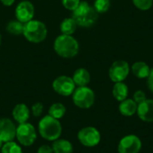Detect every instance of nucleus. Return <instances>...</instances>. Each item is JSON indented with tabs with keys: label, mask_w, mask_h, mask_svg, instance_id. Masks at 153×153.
<instances>
[{
	"label": "nucleus",
	"mask_w": 153,
	"mask_h": 153,
	"mask_svg": "<svg viewBox=\"0 0 153 153\" xmlns=\"http://www.w3.org/2000/svg\"><path fill=\"white\" fill-rule=\"evenodd\" d=\"M79 43L72 35L61 34L54 41L55 52L63 58H73L79 52Z\"/></svg>",
	"instance_id": "nucleus-1"
},
{
	"label": "nucleus",
	"mask_w": 153,
	"mask_h": 153,
	"mask_svg": "<svg viewBox=\"0 0 153 153\" xmlns=\"http://www.w3.org/2000/svg\"><path fill=\"white\" fill-rule=\"evenodd\" d=\"M99 13L89 3L81 1L78 7L73 12V18L80 27L88 28L92 26L98 20Z\"/></svg>",
	"instance_id": "nucleus-2"
},
{
	"label": "nucleus",
	"mask_w": 153,
	"mask_h": 153,
	"mask_svg": "<svg viewBox=\"0 0 153 153\" xmlns=\"http://www.w3.org/2000/svg\"><path fill=\"white\" fill-rule=\"evenodd\" d=\"M38 129L40 136L49 142H54L58 139L62 133V126L59 120L49 115L45 116L40 119Z\"/></svg>",
	"instance_id": "nucleus-3"
},
{
	"label": "nucleus",
	"mask_w": 153,
	"mask_h": 153,
	"mask_svg": "<svg viewBox=\"0 0 153 153\" xmlns=\"http://www.w3.org/2000/svg\"><path fill=\"white\" fill-rule=\"evenodd\" d=\"M22 35L31 43H40L44 41L48 35V29L45 23L39 20H30L24 23Z\"/></svg>",
	"instance_id": "nucleus-4"
},
{
	"label": "nucleus",
	"mask_w": 153,
	"mask_h": 153,
	"mask_svg": "<svg viewBox=\"0 0 153 153\" xmlns=\"http://www.w3.org/2000/svg\"><path fill=\"white\" fill-rule=\"evenodd\" d=\"M72 96L74 105L80 108H90L95 102V93L87 86L75 88Z\"/></svg>",
	"instance_id": "nucleus-5"
},
{
	"label": "nucleus",
	"mask_w": 153,
	"mask_h": 153,
	"mask_svg": "<svg viewBox=\"0 0 153 153\" xmlns=\"http://www.w3.org/2000/svg\"><path fill=\"white\" fill-rule=\"evenodd\" d=\"M15 137L18 140L19 143L22 144V146L24 147L31 146L37 138L35 127L31 124L27 122L23 124H20L16 127Z\"/></svg>",
	"instance_id": "nucleus-6"
},
{
	"label": "nucleus",
	"mask_w": 153,
	"mask_h": 153,
	"mask_svg": "<svg viewBox=\"0 0 153 153\" xmlns=\"http://www.w3.org/2000/svg\"><path fill=\"white\" fill-rule=\"evenodd\" d=\"M130 65L125 60H117L115 61L108 70V76L110 80L114 82H124L129 73H130Z\"/></svg>",
	"instance_id": "nucleus-7"
},
{
	"label": "nucleus",
	"mask_w": 153,
	"mask_h": 153,
	"mask_svg": "<svg viewBox=\"0 0 153 153\" xmlns=\"http://www.w3.org/2000/svg\"><path fill=\"white\" fill-rule=\"evenodd\" d=\"M53 90L55 92L61 96L68 97L71 96L75 90V83L72 77L66 75H61L56 77L52 83Z\"/></svg>",
	"instance_id": "nucleus-8"
},
{
	"label": "nucleus",
	"mask_w": 153,
	"mask_h": 153,
	"mask_svg": "<svg viewBox=\"0 0 153 153\" xmlns=\"http://www.w3.org/2000/svg\"><path fill=\"white\" fill-rule=\"evenodd\" d=\"M79 142L85 147H94L100 142V133L93 126L82 128L77 134Z\"/></svg>",
	"instance_id": "nucleus-9"
},
{
	"label": "nucleus",
	"mask_w": 153,
	"mask_h": 153,
	"mask_svg": "<svg viewBox=\"0 0 153 153\" xmlns=\"http://www.w3.org/2000/svg\"><path fill=\"white\" fill-rule=\"evenodd\" d=\"M142 149V141L134 134L123 137L118 143V153H139Z\"/></svg>",
	"instance_id": "nucleus-10"
},
{
	"label": "nucleus",
	"mask_w": 153,
	"mask_h": 153,
	"mask_svg": "<svg viewBox=\"0 0 153 153\" xmlns=\"http://www.w3.org/2000/svg\"><path fill=\"white\" fill-rule=\"evenodd\" d=\"M14 13L16 20L22 23H26L27 22L33 19L35 13L34 5L31 2L28 0H23L17 4Z\"/></svg>",
	"instance_id": "nucleus-11"
},
{
	"label": "nucleus",
	"mask_w": 153,
	"mask_h": 153,
	"mask_svg": "<svg viewBox=\"0 0 153 153\" xmlns=\"http://www.w3.org/2000/svg\"><path fill=\"white\" fill-rule=\"evenodd\" d=\"M16 135V126L13 122L6 117L0 119V140L4 143L12 142Z\"/></svg>",
	"instance_id": "nucleus-12"
},
{
	"label": "nucleus",
	"mask_w": 153,
	"mask_h": 153,
	"mask_svg": "<svg viewBox=\"0 0 153 153\" xmlns=\"http://www.w3.org/2000/svg\"><path fill=\"white\" fill-rule=\"evenodd\" d=\"M137 115L144 122H153V100H146L138 104Z\"/></svg>",
	"instance_id": "nucleus-13"
},
{
	"label": "nucleus",
	"mask_w": 153,
	"mask_h": 153,
	"mask_svg": "<svg viewBox=\"0 0 153 153\" xmlns=\"http://www.w3.org/2000/svg\"><path fill=\"white\" fill-rule=\"evenodd\" d=\"M13 119L20 125L26 123L28 119L30 118V109L28 106L24 103H19L17 104L12 112Z\"/></svg>",
	"instance_id": "nucleus-14"
},
{
	"label": "nucleus",
	"mask_w": 153,
	"mask_h": 153,
	"mask_svg": "<svg viewBox=\"0 0 153 153\" xmlns=\"http://www.w3.org/2000/svg\"><path fill=\"white\" fill-rule=\"evenodd\" d=\"M72 78L75 85L78 87L87 86L91 82V74L89 71L85 68H78L77 70H75Z\"/></svg>",
	"instance_id": "nucleus-15"
},
{
	"label": "nucleus",
	"mask_w": 153,
	"mask_h": 153,
	"mask_svg": "<svg viewBox=\"0 0 153 153\" xmlns=\"http://www.w3.org/2000/svg\"><path fill=\"white\" fill-rule=\"evenodd\" d=\"M138 104L133 99H126L119 104V112L125 117H131L137 112Z\"/></svg>",
	"instance_id": "nucleus-16"
},
{
	"label": "nucleus",
	"mask_w": 153,
	"mask_h": 153,
	"mask_svg": "<svg viewBox=\"0 0 153 153\" xmlns=\"http://www.w3.org/2000/svg\"><path fill=\"white\" fill-rule=\"evenodd\" d=\"M131 71L135 77L139 79H145L149 76L151 68L145 62L138 61L134 63V65L131 67Z\"/></svg>",
	"instance_id": "nucleus-17"
},
{
	"label": "nucleus",
	"mask_w": 153,
	"mask_h": 153,
	"mask_svg": "<svg viewBox=\"0 0 153 153\" xmlns=\"http://www.w3.org/2000/svg\"><path fill=\"white\" fill-rule=\"evenodd\" d=\"M52 149L54 153H73V144L65 139H56L52 143Z\"/></svg>",
	"instance_id": "nucleus-18"
},
{
	"label": "nucleus",
	"mask_w": 153,
	"mask_h": 153,
	"mask_svg": "<svg viewBox=\"0 0 153 153\" xmlns=\"http://www.w3.org/2000/svg\"><path fill=\"white\" fill-rule=\"evenodd\" d=\"M128 87L126 83H124L123 82H115V85L113 87L112 90V93L114 98L117 100V101H123L126 99H127L128 97Z\"/></svg>",
	"instance_id": "nucleus-19"
},
{
	"label": "nucleus",
	"mask_w": 153,
	"mask_h": 153,
	"mask_svg": "<svg viewBox=\"0 0 153 153\" xmlns=\"http://www.w3.org/2000/svg\"><path fill=\"white\" fill-rule=\"evenodd\" d=\"M77 26L78 25L73 17L65 18L62 21V22L60 24V30H61L62 34L73 35L75 32Z\"/></svg>",
	"instance_id": "nucleus-20"
},
{
	"label": "nucleus",
	"mask_w": 153,
	"mask_h": 153,
	"mask_svg": "<svg viewBox=\"0 0 153 153\" xmlns=\"http://www.w3.org/2000/svg\"><path fill=\"white\" fill-rule=\"evenodd\" d=\"M65 112L66 108L62 103H54L50 106L48 109V115L58 120L65 115Z\"/></svg>",
	"instance_id": "nucleus-21"
},
{
	"label": "nucleus",
	"mask_w": 153,
	"mask_h": 153,
	"mask_svg": "<svg viewBox=\"0 0 153 153\" xmlns=\"http://www.w3.org/2000/svg\"><path fill=\"white\" fill-rule=\"evenodd\" d=\"M24 23L19 22L18 20H12L6 25V30L13 35H21L23 31Z\"/></svg>",
	"instance_id": "nucleus-22"
},
{
	"label": "nucleus",
	"mask_w": 153,
	"mask_h": 153,
	"mask_svg": "<svg viewBox=\"0 0 153 153\" xmlns=\"http://www.w3.org/2000/svg\"><path fill=\"white\" fill-rule=\"evenodd\" d=\"M1 153H22V150L19 144L12 141L4 143L1 149Z\"/></svg>",
	"instance_id": "nucleus-23"
},
{
	"label": "nucleus",
	"mask_w": 153,
	"mask_h": 153,
	"mask_svg": "<svg viewBox=\"0 0 153 153\" xmlns=\"http://www.w3.org/2000/svg\"><path fill=\"white\" fill-rule=\"evenodd\" d=\"M93 7L98 13H106L110 7V0H95Z\"/></svg>",
	"instance_id": "nucleus-24"
},
{
	"label": "nucleus",
	"mask_w": 153,
	"mask_h": 153,
	"mask_svg": "<svg viewBox=\"0 0 153 153\" xmlns=\"http://www.w3.org/2000/svg\"><path fill=\"white\" fill-rule=\"evenodd\" d=\"M134 6L142 11H147L153 5V0H133Z\"/></svg>",
	"instance_id": "nucleus-25"
},
{
	"label": "nucleus",
	"mask_w": 153,
	"mask_h": 153,
	"mask_svg": "<svg viewBox=\"0 0 153 153\" xmlns=\"http://www.w3.org/2000/svg\"><path fill=\"white\" fill-rule=\"evenodd\" d=\"M80 3H81V0H62L63 6L65 9L72 11V12H74L78 7Z\"/></svg>",
	"instance_id": "nucleus-26"
},
{
	"label": "nucleus",
	"mask_w": 153,
	"mask_h": 153,
	"mask_svg": "<svg viewBox=\"0 0 153 153\" xmlns=\"http://www.w3.org/2000/svg\"><path fill=\"white\" fill-rule=\"evenodd\" d=\"M43 108H44V107H43V104L42 103L36 102L31 107V112H32V114H33L34 117H39L41 116V114L43 112Z\"/></svg>",
	"instance_id": "nucleus-27"
},
{
	"label": "nucleus",
	"mask_w": 153,
	"mask_h": 153,
	"mask_svg": "<svg viewBox=\"0 0 153 153\" xmlns=\"http://www.w3.org/2000/svg\"><path fill=\"white\" fill-rule=\"evenodd\" d=\"M137 104H140L142 102H143L144 100H147L146 98V94L143 91H141V90H138L134 92V99H133Z\"/></svg>",
	"instance_id": "nucleus-28"
},
{
	"label": "nucleus",
	"mask_w": 153,
	"mask_h": 153,
	"mask_svg": "<svg viewBox=\"0 0 153 153\" xmlns=\"http://www.w3.org/2000/svg\"><path fill=\"white\" fill-rule=\"evenodd\" d=\"M37 153H54L52 147H50L49 145H41Z\"/></svg>",
	"instance_id": "nucleus-29"
},
{
	"label": "nucleus",
	"mask_w": 153,
	"mask_h": 153,
	"mask_svg": "<svg viewBox=\"0 0 153 153\" xmlns=\"http://www.w3.org/2000/svg\"><path fill=\"white\" fill-rule=\"evenodd\" d=\"M147 84H148V87H149L150 91L153 93V68L151 69L150 74L147 77Z\"/></svg>",
	"instance_id": "nucleus-30"
},
{
	"label": "nucleus",
	"mask_w": 153,
	"mask_h": 153,
	"mask_svg": "<svg viewBox=\"0 0 153 153\" xmlns=\"http://www.w3.org/2000/svg\"><path fill=\"white\" fill-rule=\"evenodd\" d=\"M15 0H0V2L4 5V6H11L13 4Z\"/></svg>",
	"instance_id": "nucleus-31"
},
{
	"label": "nucleus",
	"mask_w": 153,
	"mask_h": 153,
	"mask_svg": "<svg viewBox=\"0 0 153 153\" xmlns=\"http://www.w3.org/2000/svg\"><path fill=\"white\" fill-rule=\"evenodd\" d=\"M3 145H4V143L0 140V150L2 149V147H3Z\"/></svg>",
	"instance_id": "nucleus-32"
},
{
	"label": "nucleus",
	"mask_w": 153,
	"mask_h": 153,
	"mask_svg": "<svg viewBox=\"0 0 153 153\" xmlns=\"http://www.w3.org/2000/svg\"><path fill=\"white\" fill-rule=\"evenodd\" d=\"M1 41H2V37H1V34H0V45H1Z\"/></svg>",
	"instance_id": "nucleus-33"
}]
</instances>
